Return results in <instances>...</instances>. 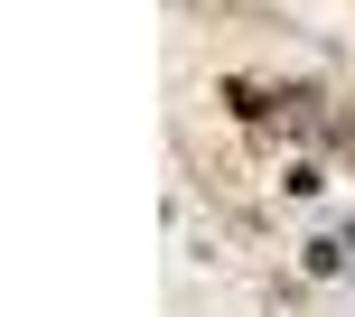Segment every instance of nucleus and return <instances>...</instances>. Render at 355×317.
Segmentation results:
<instances>
[{
	"label": "nucleus",
	"mask_w": 355,
	"mask_h": 317,
	"mask_svg": "<svg viewBox=\"0 0 355 317\" xmlns=\"http://www.w3.org/2000/svg\"><path fill=\"white\" fill-rule=\"evenodd\" d=\"M346 252H355V224H346Z\"/></svg>",
	"instance_id": "nucleus-1"
}]
</instances>
